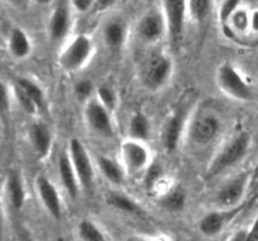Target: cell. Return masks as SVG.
<instances>
[{"label":"cell","mask_w":258,"mask_h":241,"mask_svg":"<svg viewBox=\"0 0 258 241\" xmlns=\"http://www.w3.org/2000/svg\"><path fill=\"white\" fill-rule=\"evenodd\" d=\"M19 241H33L30 233H28L25 230H22L19 233Z\"/></svg>","instance_id":"ab89813d"},{"label":"cell","mask_w":258,"mask_h":241,"mask_svg":"<svg viewBox=\"0 0 258 241\" xmlns=\"http://www.w3.org/2000/svg\"><path fill=\"white\" fill-rule=\"evenodd\" d=\"M249 29L258 34V9L252 12V14L249 15Z\"/></svg>","instance_id":"74e56055"},{"label":"cell","mask_w":258,"mask_h":241,"mask_svg":"<svg viewBox=\"0 0 258 241\" xmlns=\"http://www.w3.org/2000/svg\"><path fill=\"white\" fill-rule=\"evenodd\" d=\"M71 161L77 175L78 182L85 190H91L93 183V167L87 150L77 138H72L70 145Z\"/></svg>","instance_id":"8992f818"},{"label":"cell","mask_w":258,"mask_h":241,"mask_svg":"<svg viewBox=\"0 0 258 241\" xmlns=\"http://www.w3.org/2000/svg\"><path fill=\"white\" fill-rule=\"evenodd\" d=\"M8 50L15 59H24L32 52V44L27 33L20 28H14L8 38Z\"/></svg>","instance_id":"2e32d148"},{"label":"cell","mask_w":258,"mask_h":241,"mask_svg":"<svg viewBox=\"0 0 258 241\" xmlns=\"http://www.w3.org/2000/svg\"><path fill=\"white\" fill-rule=\"evenodd\" d=\"M18 85L23 88L30 97L34 99V102L39 105L40 108L43 107V100H44V95H43V90L37 83L32 82L30 79H27V78H17L15 80Z\"/></svg>","instance_id":"83f0119b"},{"label":"cell","mask_w":258,"mask_h":241,"mask_svg":"<svg viewBox=\"0 0 258 241\" xmlns=\"http://www.w3.org/2000/svg\"><path fill=\"white\" fill-rule=\"evenodd\" d=\"M58 170H59L60 180H62V183L67 190L68 195L76 198L78 195V178L75 168H73L71 157L66 152L62 153V156L59 157Z\"/></svg>","instance_id":"ac0fdd59"},{"label":"cell","mask_w":258,"mask_h":241,"mask_svg":"<svg viewBox=\"0 0 258 241\" xmlns=\"http://www.w3.org/2000/svg\"><path fill=\"white\" fill-rule=\"evenodd\" d=\"M130 133L134 140H146L150 133V126H149L148 119L141 113H136L130 122Z\"/></svg>","instance_id":"603a6c76"},{"label":"cell","mask_w":258,"mask_h":241,"mask_svg":"<svg viewBox=\"0 0 258 241\" xmlns=\"http://www.w3.org/2000/svg\"><path fill=\"white\" fill-rule=\"evenodd\" d=\"M115 3L116 0H96L95 5H93V10H96V12H103V10L112 7Z\"/></svg>","instance_id":"d590c367"},{"label":"cell","mask_w":258,"mask_h":241,"mask_svg":"<svg viewBox=\"0 0 258 241\" xmlns=\"http://www.w3.org/2000/svg\"><path fill=\"white\" fill-rule=\"evenodd\" d=\"M7 192L15 210H22L25 203V187L23 178L17 171H10L7 177Z\"/></svg>","instance_id":"d6986e66"},{"label":"cell","mask_w":258,"mask_h":241,"mask_svg":"<svg viewBox=\"0 0 258 241\" xmlns=\"http://www.w3.org/2000/svg\"><path fill=\"white\" fill-rule=\"evenodd\" d=\"M29 137L35 153L40 158L47 157L52 146V136L47 126L39 122L33 123L29 130Z\"/></svg>","instance_id":"9a60e30c"},{"label":"cell","mask_w":258,"mask_h":241,"mask_svg":"<svg viewBox=\"0 0 258 241\" xmlns=\"http://www.w3.org/2000/svg\"><path fill=\"white\" fill-rule=\"evenodd\" d=\"M92 83L87 79L80 80V82L75 85V92L80 99H86L87 97H90V94L92 93Z\"/></svg>","instance_id":"1f68e13d"},{"label":"cell","mask_w":258,"mask_h":241,"mask_svg":"<svg viewBox=\"0 0 258 241\" xmlns=\"http://www.w3.org/2000/svg\"><path fill=\"white\" fill-rule=\"evenodd\" d=\"M212 0H188V13L196 22H203L211 12Z\"/></svg>","instance_id":"d4e9b609"},{"label":"cell","mask_w":258,"mask_h":241,"mask_svg":"<svg viewBox=\"0 0 258 241\" xmlns=\"http://www.w3.org/2000/svg\"><path fill=\"white\" fill-rule=\"evenodd\" d=\"M93 50L92 40L86 35H77L58 57L60 67L63 69L72 72L82 67Z\"/></svg>","instance_id":"7a4b0ae2"},{"label":"cell","mask_w":258,"mask_h":241,"mask_svg":"<svg viewBox=\"0 0 258 241\" xmlns=\"http://www.w3.org/2000/svg\"><path fill=\"white\" fill-rule=\"evenodd\" d=\"M37 191L48 212L55 220H60V217H62V205H60L59 195H58V191L54 187V185L45 176H38Z\"/></svg>","instance_id":"7c38bea8"},{"label":"cell","mask_w":258,"mask_h":241,"mask_svg":"<svg viewBox=\"0 0 258 241\" xmlns=\"http://www.w3.org/2000/svg\"><path fill=\"white\" fill-rule=\"evenodd\" d=\"M4 3H7L8 5H10L14 9L20 10V12H24L28 9V7L30 5L32 0H3Z\"/></svg>","instance_id":"e575fe53"},{"label":"cell","mask_w":258,"mask_h":241,"mask_svg":"<svg viewBox=\"0 0 258 241\" xmlns=\"http://www.w3.org/2000/svg\"><path fill=\"white\" fill-rule=\"evenodd\" d=\"M10 109V95L8 87L5 85V83H3L0 80V113L3 115L8 114Z\"/></svg>","instance_id":"4dcf8cb0"},{"label":"cell","mask_w":258,"mask_h":241,"mask_svg":"<svg viewBox=\"0 0 258 241\" xmlns=\"http://www.w3.org/2000/svg\"><path fill=\"white\" fill-rule=\"evenodd\" d=\"M34 2L39 5H47V4H49L52 0H34Z\"/></svg>","instance_id":"b9f144b4"},{"label":"cell","mask_w":258,"mask_h":241,"mask_svg":"<svg viewBox=\"0 0 258 241\" xmlns=\"http://www.w3.org/2000/svg\"><path fill=\"white\" fill-rule=\"evenodd\" d=\"M166 30V22L163 13L151 12L146 13L138 24V33L145 42H155L163 37Z\"/></svg>","instance_id":"8fae6325"},{"label":"cell","mask_w":258,"mask_h":241,"mask_svg":"<svg viewBox=\"0 0 258 241\" xmlns=\"http://www.w3.org/2000/svg\"><path fill=\"white\" fill-rule=\"evenodd\" d=\"M188 0H163V14L166 22V32L173 43H179L183 37Z\"/></svg>","instance_id":"277c9868"},{"label":"cell","mask_w":258,"mask_h":241,"mask_svg":"<svg viewBox=\"0 0 258 241\" xmlns=\"http://www.w3.org/2000/svg\"><path fill=\"white\" fill-rule=\"evenodd\" d=\"M14 94L18 103L20 104V107H22L28 114H35V113L40 109V107L34 102V99H33L20 85H18L17 83H15L14 85Z\"/></svg>","instance_id":"4316f807"},{"label":"cell","mask_w":258,"mask_h":241,"mask_svg":"<svg viewBox=\"0 0 258 241\" xmlns=\"http://www.w3.org/2000/svg\"><path fill=\"white\" fill-rule=\"evenodd\" d=\"M86 119L88 125L95 130L98 135L105 137H112L113 127L111 117L105 105L97 100H91L86 107Z\"/></svg>","instance_id":"ba28073f"},{"label":"cell","mask_w":258,"mask_h":241,"mask_svg":"<svg viewBox=\"0 0 258 241\" xmlns=\"http://www.w3.org/2000/svg\"><path fill=\"white\" fill-rule=\"evenodd\" d=\"M221 130V120L216 113L209 109H203L193 118L189 135L198 145H207L212 142Z\"/></svg>","instance_id":"5b68a950"},{"label":"cell","mask_w":258,"mask_h":241,"mask_svg":"<svg viewBox=\"0 0 258 241\" xmlns=\"http://www.w3.org/2000/svg\"><path fill=\"white\" fill-rule=\"evenodd\" d=\"M107 203L117 210L123 211L126 213H133V215H141L144 212L140 205L135 202L133 198L127 197L121 193H110L106 198Z\"/></svg>","instance_id":"44dd1931"},{"label":"cell","mask_w":258,"mask_h":241,"mask_svg":"<svg viewBox=\"0 0 258 241\" xmlns=\"http://www.w3.org/2000/svg\"><path fill=\"white\" fill-rule=\"evenodd\" d=\"M161 205L165 210L176 212L184 208L185 205V195L181 190H171L170 192L166 193L161 200Z\"/></svg>","instance_id":"cb8c5ba5"},{"label":"cell","mask_w":258,"mask_h":241,"mask_svg":"<svg viewBox=\"0 0 258 241\" xmlns=\"http://www.w3.org/2000/svg\"><path fill=\"white\" fill-rule=\"evenodd\" d=\"M247 182H248V173L242 172L238 176L229 180L221 191L218 192L217 200L218 203L223 207H232L238 205L239 201L243 197V193L246 191Z\"/></svg>","instance_id":"30bf717a"},{"label":"cell","mask_w":258,"mask_h":241,"mask_svg":"<svg viewBox=\"0 0 258 241\" xmlns=\"http://www.w3.org/2000/svg\"><path fill=\"white\" fill-rule=\"evenodd\" d=\"M247 241H258V215L254 220L252 227L248 230V237Z\"/></svg>","instance_id":"8d00e7d4"},{"label":"cell","mask_w":258,"mask_h":241,"mask_svg":"<svg viewBox=\"0 0 258 241\" xmlns=\"http://www.w3.org/2000/svg\"><path fill=\"white\" fill-rule=\"evenodd\" d=\"M98 165L103 176L113 185H121L123 181V171L113 160L108 157H98Z\"/></svg>","instance_id":"7402d4cb"},{"label":"cell","mask_w":258,"mask_h":241,"mask_svg":"<svg viewBox=\"0 0 258 241\" xmlns=\"http://www.w3.org/2000/svg\"><path fill=\"white\" fill-rule=\"evenodd\" d=\"M70 2L73 9L77 10L78 13H86L88 10L93 9L96 0H70Z\"/></svg>","instance_id":"836d02e7"},{"label":"cell","mask_w":258,"mask_h":241,"mask_svg":"<svg viewBox=\"0 0 258 241\" xmlns=\"http://www.w3.org/2000/svg\"><path fill=\"white\" fill-rule=\"evenodd\" d=\"M3 225H4V217H3V203L2 196H0V240L3 237Z\"/></svg>","instance_id":"60d3db41"},{"label":"cell","mask_w":258,"mask_h":241,"mask_svg":"<svg viewBox=\"0 0 258 241\" xmlns=\"http://www.w3.org/2000/svg\"><path fill=\"white\" fill-rule=\"evenodd\" d=\"M251 137L247 132H241L234 136L228 143L223 147V150L217 155L212 165L209 166V176H216L224 171L226 168L232 167L238 163L248 152Z\"/></svg>","instance_id":"6da1fadb"},{"label":"cell","mask_w":258,"mask_h":241,"mask_svg":"<svg viewBox=\"0 0 258 241\" xmlns=\"http://www.w3.org/2000/svg\"><path fill=\"white\" fill-rule=\"evenodd\" d=\"M171 73V60L164 54L150 55L144 67V82L151 89L161 87Z\"/></svg>","instance_id":"52a82bcc"},{"label":"cell","mask_w":258,"mask_h":241,"mask_svg":"<svg viewBox=\"0 0 258 241\" xmlns=\"http://www.w3.org/2000/svg\"><path fill=\"white\" fill-rule=\"evenodd\" d=\"M123 165L128 172H138L143 170L149 162V152L145 146L138 140H128L121 147Z\"/></svg>","instance_id":"9c48e42d"},{"label":"cell","mask_w":258,"mask_h":241,"mask_svg":"<svg viewBox=\"0 0 258 241\" xmlns=\"http://www.w3.org/2000/svg\"><path fill=\"white\" fill-rule=\"evenodd\" d=\"M219 88L229 97L238 100H248L252 98V89L242 75L231 64H223L217 73Z\"/></svg>","instance_id":"3957f363"},{"label":"cell","mask_w":258,"mask_h":241,"mask_svg":"<svg viewBox=\"0 0 258 241\" xmlns=\"http://www.w3.org/2000/svg\"><path fill=\"white\" fill-rule=\"evenodd\" d=\"M126 38V25L122 20L112 19L106 23L103 28V39L107 47L120 48L123 44Z\"/></svg>","instance_id":"ffe728a7"},{"label":"cell","mask_w":258,"mask_h":241,"mask_svg":"<svg viewBox=\"0 0 258 241\" xmlns=\"http://www.w3.org/2000/svg\"><path fill=\"white\" fill-rule=\"evenodd\" d=\"M183 112L179 109L165 123L163 133V143L169 152H173L176 146H178L179 138H180L181 135V128H183Z\"/></svg>","instance_id":"e0dca14e"},{"label":"cell","mask_w":258,"mask_h":241,"mask_svg":"<svg viewBox=\"0 0 258 241\" xmlns=\"http://www.w3.org/2000/svg\"><path fill=\"white\" fill-rule=\"evenodd\" d=\"M78 231H80V236L83 241H106L102 231L90 220L81 221Z\"/></svg>","instance_id":"484cf974"},{"label":"cell","mask_w":258,"mask_h":241,"mask_svg":"<svg viewBox=\"0 0 258 241\" xmlns=\"http://www.w3.org/2000/svg\"><path fill=\"white\" fill-rule=\"evenodd\" d=\"M239 0H226V3L223 4L221 9V19L222 22H227L229 20V18L232 17L234 12H236L237 7H238Z\"/></svg>","instance_id":"d6a6232c"},{"label":"cell","mask_w":258,"mask_h":241,"mask_svg":"<svg viewBox=\"0 0 258 241\" xmlns=\"http://www.w3.org/2000/svg\"><path fill=\"white\" fill-rule=\"evenodd\" d=\"M98 98H100V102L105 105L107 109H112L116 104V95L115 92L111 89L107 85H102L97 89Z\"/></svg>","instance_id":"f1b7e54d"},{"label":"cell","mask_w":258,"mask_h":241,"mask_svg":"<svg viewBox=\"0 0 258 241\" xmlns=\"http://www.w3.org/2000/svg\"><path fill=\"white\" fill-rule=\"evenodd\" d=\"M257 171H258V168H257Z\"/></svg>","instance_id":"ee69618b"},{"label":"cell","mask_w":258,"mask_h":241,"mask_svg":"<svg viewBox=\"0 0 258 241\" xmlns=\"http://www.w3.org/2000/svg\"><path fill=\"white\" fill-rule=\"evenodd\" d=\"M161 180V167L156 163H153V165L149 167V170L146 171V175H145V186L148 190H151L159 181Z\"/></svg>","instance_id":"f546056e"},{"label":"cell","mask_w":258,"mask_h":241,"mask_svg":"<svg viewBox=\"0 0 258 241\" xmlns=\"http://www.w3.org/2000/svg\"><path fill=\"white\" fill-rule=\"evenodd\" d=\"M248 237V230H239L234 233L229 241H247Z\"/></svg>","instance_id":"f35d334b"},{"label":"cell","mask_w":258,"mask_h":241,"mask_svg":"<svg viewBox=\"0 0 258 241\" xmlns=\"http://www.w3.org/2000/svg\"><path fill=\"white\" fill-rule=\"evenodd\" d=\"M71 27V14L70 9L64 3H60L53 10L50 15L48 32L53 40H59L67 35Z\"/></svg>","instance_id":"5bb4252c"},{"label":"cell","mask_w":258,"mask_h":241,"mask_svg":"<svg viewBox=\"0 0 258 241\" xmlns=\"http://www.w3.org/2000/svg\"><path fill=\"white\" fill-rule=\"evenodd\" d=\"M127 241H144L143 238H139V237H134V238H128Z\"/></svg>","instance_id":"7bdbcfd3"},{"label":"cell","mask_w":258,"mask_h":241,"mask_svg":"<svg viewBox=\"0 0 258 241\" xmlns=\"http://www.w3.org/2000/svg\"><path fill=\"white\" fill-rule=\"evenodd\" d=\"M242 210V206H237L236 208H232L229 211H222V212H211L204 216L199 223L202 233L206 236H216L223 230L224 225L229 220L234 217L238 213V211Z\"/></svg>","instance_id":"4fadbf2b"}]
</instances>
